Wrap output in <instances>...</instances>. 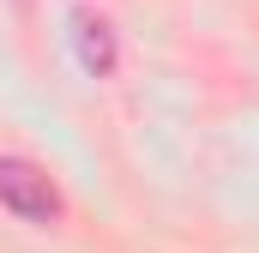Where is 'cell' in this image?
<instances>
[{
    "label": "cell",
    "mask_w": 259,
    "mask_h": 253,
    "mask_svg": "<svg viewBox=\"0 0 259 253\" xmlns=\"http://www.w3.org/2000/svg\"><path fill=\"white\" fill-rule=\"evenodd\" d=\"M72 43H78V66L91 78H109L115 72V30H109V18L72 12Z\"/></svg>",
    "instance_id": "7a4b0ae2"
},
{
    "label": "cell",
    "mask_w": 259,
    "mask_h": 253,
    "mask_svg": "<svg viewBox=\"0 0 259 253\" xmlns=\"http://www.w3.org/2000/svg\"><path fill=\"white\" fill-rule=\"evenodd\" d=\"M0 205L24 223H55L61 217V187L30 157H0Z\"/></svg>",
    "instance_id": "6da1fadb"
}]
</instances>
